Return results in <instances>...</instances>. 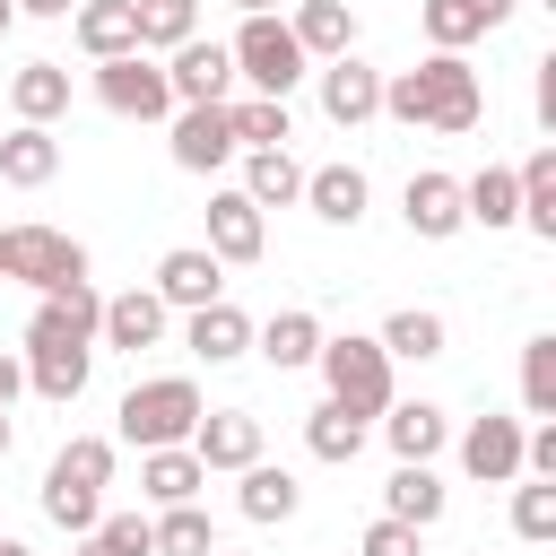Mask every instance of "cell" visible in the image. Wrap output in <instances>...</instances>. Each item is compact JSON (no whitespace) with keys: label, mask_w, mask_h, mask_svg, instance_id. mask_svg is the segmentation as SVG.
Segmentation results:
<instances>
[{"label":"cell","mask_w":556,"mask_h":556,"mask_svg":"<svg viewBox=\"0 0 556 556\" xmlns=\"http://www.w3.org/2000/svg\"><path fill=\"white\" fill-rule=\"evenodd\" d=\"M382 113L408 122V130H443V139H460V130H478L486 87H478V70H469L460 52H426L417 70L382 78Z\"/></svg>","instance_id":"6da1fadb"},{"label":"cell","mask_w":556,"mask_h":556,"mask_svg":"<svg viewBox=\"0 0 556 556\" xmlns=\"http://www.w3.org/2000/svg\"><path fill=\"white\" fill-rule=\"evenodd\" d=\"M104 486H113V443H104V434H70V443L52 452V469H43V513L87 539L96 513H104Z\"/></svg>","instance_id":"7a4b0ae2"},{"label":"cell","mask_w":556,"mask_h":556,"mask_svg":"<svg viewBox=\"0 0 556 556\" xmlns=\"http://www.w3.org/2000/svg\"><path fill=\"white\" fill-rule=\"evenodd\" d=\"M191 426H200V382L191 374H156V382H130L122 391V443L130 452L191 443Z\"/></svg>","instance_id":"3957f363"},{"label":"cell","mask_w":556,"mask_h":556,"mask_svg":"<svg viewBox=\"0 0 556 556\" xmlns=\"http://www.w3.org/2000/svg\"><path fill=\"white\" fill-rule=\"evenodd\" d=\"M226 52H235V78H252V96H295L304 70H313L304 43H295V26H287L278 9H269V17H243Z\"/></svg>","instance_id":"277c9868"},{"label":"cell","mask_w":556,"mask_h":556,"mask_svg":"<svg viewBox=\"0 0 556 556\" xmlns=\"http://www.w3.org/2000/svg\"><path fill=\"white\" fill-rule=\"evenodd\" d=\"M321 382H330V400L339 408H356V417H382L391 408V356H382V339H321Z\"/></svg>","instance_id":"5b68a950"},{"label":"cell","mask_w":556,"mask_h":556,"mask_svg":"<svg viewBox=\"0 0 556 556\" xmlns=\"http://www.w3.org/2000/svg\"><path fill=\"white\" fill-rule=\"evenodd\" d=\"M9 278H26L35 295L78 287V278H87V243L61 235V226H9Z\"/></svg>","instance_id":"8992f818"},{"label":"cell","mask_w":556,"mask_h":556,"mask_svg":"<svg viewBox=\"0 0 556 556\" xmlns=\"http://www.w3.org/2000/svg\"><path fill=\"white\" fill-rule=\"evenodd\" d=\"M96 96H104V113H122V122H165V113H174V87H165V70H156L148 52L96 61Z\"/></svg>","instance_id":"52a82bcc"},{"label":"cell","mask_w":556,"mask_h":556,"mask_svg":"<svg viewBox=\"0 0 556 556\" xmlns=\"http://www.w3.org/2000/svg\"><path fill=\"white\" fill-rule=\"evenodd\" d=\"M96 321H104V295L78 278V287H52L26 321V348H96Z\"/></svg>","instance_id":"ba28073f"},{"label":"cell","mask_w":556,"mask_h":556,"mask_svg":"<svg viewBox=\"0 0 556 556\" xmlns=\"http://www.w3.org/2000/svg\"><path fill=\"white\" fill-rule=\"evenodd\" d=\"M165 87H174V104H226V87H235V52L208 43V35H191V43H174Z\"/></svg>","instance_id":"9c48e42d"},{"label":"cell","mask_w":556,"mask_h":556,"mask_svg":"<svg viewBox=\"0 0 556 556\" xmlns=\"http://www.w3.org/2000/svg\"><path fill=\"white\" fill-rule=\"evenodd\" d=\"M313 78H321V113H330L339 130H356V122H374V113H382V70H374V61L339 52V61H321Z\"/></svg>","instance_id":"30bf717a"},{"label":"cell","mask_w":556,"mask_h":556,"mask_svg":"<svg viewBox=\"0 0 556 556\" xmlns=\"http://www.w3.org/2000/svg\"><path fill=\"white\" fill-rule=\"evenodd\" d=\"M156 295H165V313L217 304V295H226V261H217L208 243H174V252L156 261Z\"/></svg>","instance_id":"8fae6325"},{"label":"cell","mask_w":556,"mask_h":556,"mask_svg":"<svg viewBox=\"0 0 556 556\" xmlns=\"http://www.w3.org/2000/svg\"><path fill=\"white\" fill-rule=\"evenodd\" d=\"M226 156H235L226 104H174V165H182V174H217Z\"/></svg>","instance_id":"7c38bea8"},{"label":"cell","mask_w":556,"mask_h":556,"mask_svg":"<svg viewBox=\"0 0 556 556\" xmlns=\"http://www.w3.org/2000/svg\"><path fill=\"white\" fill-rule=\"evenodd\" d=\"M400 217H408V235H417V243H452V235L469 226V217H460V174H408Z\"/></svg>","instance_id":"4fadbf2b"},{"label":"cell","mask_w":556,"mask_h":556,"mask_svg":"<svg viewBox=\"0 0 556 556\" xmlns=\"http://www.w3.org/2000/svg\"><path fill=\"white\" fill-rule=\"evenodd\" d=\"M191 452H200V469H252L261 460V417L252 408H200Z\"/></svg>","instance_id":"5bb4252c"},{"label":"cell","mask_w":556,"mask_h":556,"mask_svg":"<svg viewBox=\"0 0 556 556\" xmlns=\"http://www.w3.org/2000/svg\"><path fill=\"white\" fill-rule=\"evenodd\" d=\"M460 469L478 478V486H513L521 478V417H478L469 434H460Z\"/></svg>","instance_id":"9a60e30c"},{"label":"cell","mask_w":556,"mask_h":556,"mask_svg":"<svg viewBox=\"0 0 556 556\" xmlns=\"http://www.w3.org/2000/svg\"><path fill=\"white\" fill-rule=\"evenodd\" d=\"M513 17V0H426L417 9V26H426V43L434 52H469L486 26H504Z\"/></svg>","instance_id":"2e32d148"},{"label":"cell","mask_w":556,"mask_h":556,"mask_svg":"<svg viewBox=\"0 0 556 556\" xmlns=\"http://www.w3.org/2000/svg\"><path fill=\"white\" fill-rule=\"evenodd\" d=\"M208 252L217 261H261L269 252V226L243 191H208Z\"/></svg>","instance_id":"e0dca14e"},{"label":"cell","mask_w":556,"mask_h":556,"mask_svg":"<svg viewBox=\"0 0 556 556\" xmlns=\"http://www.w3.org/2000/svg\"><path fill=\"white\" fill-rule=\"evenodd\" d=\"M96 339H104V348H130V356H139V348H156V339H165V295H156V287L104 295V321H96Z\"/></svg>","instance_id":"ac0fdd59"},{"label":"cell","mask_w":556,"mask_h":556,"mask_svg":"<svg viewBox=\"0 0 556 556\" xmlns=\"http://www.w3.org/2000/svg\"><path fill=\"white\" fill-rule=\"evenodd\" d=\"M182 348L200 356V365H235V356H252V321L217 295V304H191V321H182Z\"/></svg>","instance_id":"d6986e66"},{"label":"cell","mask_w":556,"mask_h":556,"mask_svg":"<svg viewBox=\"0 0 556 556\" xmlns=\"http://www.w3.org/2000/svg\"><path fill=\"white\" fill-rule=\"evenodd\" d=\"M52 174H61V139H52V122H17V130L0 139V182L43 191Z\"/></svg>","instance_id":"ffe728a7"},{"label":"cell","mask_w":556,"mask_h":556,"mask_svg":"<svg viewBox=\"0 0 556 556\" xmlns=\"http://www.w3.org/2000/svg\"><path fill=\"white\" fill-rule=\"evenodd\" d=\"M365 200H374L365 165H313V174H304V208H313L321 226H356Z\"/></svg>","instance_id":"44dd1931"},{"label":"cell","mask_w":556,"mask_h":556,"mask_svg":"<svg viewBox=\"0 0 556 556\" xmlns=\"http://www.w3.org/2000/svg\"><path fill=\"white\" fill-rule=\"evenodd\" d=\"M295 43H304V61H339V52H356V9L348 0H295Z\"/></svg>","instance_id":"7402d4cb"},{"label":"cell","mask_w":556,"mask_h":556,"mask_svg":"<svg viewBox=\"0 0 556 556\" xmlns=\"http://www.w3.org/2000/svg\"><path fill=\"white\" fill-rule=\"evenodd\" d=\"M382 513L408 521V530H434V521H443V478H434L426 460H400L391 486H382Z\"/></svg>","instance_id":"603a6c76"},{"label":"cell","mask_w":556,"mask_h":556,"mask_svg":"<svg viewBox=\"0 0 556 556\" xmlns=\"http://www.w3.org/2000/svg\"><path fill=\"white\" fill-rule=\"evenodd\" d=\"M252 208H295L304 200V165L287 156V148H252V165H243V182H235Z\"/></svg>","instance_id":"cb8c5ba5"},{"label":"cell","mask_w":556,"mask_h":556,"mask_svg":"<svg viewBox=\"0 0 556 556\" xmlns=\"http://www.w3.org/2000/svg\"><path fill=\"white\" fill-rule=\"evenodd\" d=\"M513 182H521V217L513 226H530L539 243H556V139L530 148V165H513Z\"/></svg>","instance_id":"d4e9b609"},{"label":"cell","mask_w":556,"mask_h":556,"mask_svg":"<svg viewBox=\"0 0 556 556\" xmlns=\"http://www.w3.org/2000/svg\"><path fill=\"white\" fill-rule=\"evenodd\" d=\"M252 348H261L278 374H287V365H313V356H321V321H313L304 304H287V313H269V321L252 330Z\"/></svg>","instance_id":"484cf974"},{"label":"cell","mask_w":556,"mask_h":556,"mask_svg":"<svg viewBox=\"0 0 556 556\" xmlns=\"http://www.w3.org/2000/svg\"><path fill=\"white\" fill-rule=\"evenodd\" d=\"M382 434H391V452H400V460H434L452 426H443V408H434V400H391V408H382Z\"/></svg>","instance_id":"4316f807"},{"label":"cell","mask_w":556,"mask_h":556,"mask_svg":"<svg viewBox=\"0 0 556 556\" xmlns=\"http://www.w3.org/2000/svg\"><path fill=\"white\" fill-rule=\"evenodd\" d=\"M139 486H148L156 504H191V495L208 486V469H200L191 443H165V452H139Z\"/></svg>","instance_id":"83f0119b"},{"label":"cell","mask_w":556,"mask_h":556,"mask_svg":"<svg viewBox=\"0 0 556 556\" xmlns=\"http://www.w3.org/2000/svg\"><path fill=\"white\" fill-rule=\"evenodd\" d=\"M70 17H78V43H87L96 61H113V52H139V17H130V0H78Z\"/></svg>","instance_id":"f1b7e54d"},{"label":"cell","mask_w":556,"mask_h":556,"mask_svg":"<svg viewBox=\"0 0 556 556\" xmlns=\"http://www.w3.org/2000/svg\"><path fill=\"white\" fill-rule=\"evenodd\" d=\"M9 104H17V122H61L70 113V70L61 61H26L9 78Z\"/></svg>","instance_id":"f546056e"},{"label":"cell","mask_w":556,"mask_h":556,"mask_svg":"<svg viewBox=\"0 0 556 556\" xmlns=\"http://www.w3.org/2000/svg\"><path fill=\"white\" fill-rule=\"evenodd\" d=\"M460 217H469V226H486V235H495V226H513V217H521V182H513V165L469 174V182H460Z\"/></svg>","instance_id":"4dcf8cb0"},{"label":"cell","mask_w":556,"mask_h":556,"mask_svg":"<svg viewBox=\"0 0 556 556\" xmlns=\"http://www.w3.org/2000/svg\"><path fill=\"white\" fill-rule=\"evenodd\" d=\"M87 365H96V348H26V391H43V400H78L87 391Z\"/></svg>","instance_id":"1f68e13d"},{"label":"cell","mask_w":556,"mask_h":556,"mask_svg":"<svg viewBox=\"0 0 556 556\" xmlns=\"http://www.w3.org/2000/svg\"><path fill=\"white\" fill-rule=\"evenodd\" d=\"M304 452H313V460H330V469H348V460L365 452V417H356V408H339V400H321V408L304 417Z\"/></svg>","instance_id":"d6a6232c"},{"label":"cell","mask_w":556,"mask_h":556,"mask_svg":"<svg viewBox=\"0 0 556 556\" xmlns=\"http://www.w3.org/2000/svg\"><path fill=\"white\" fill-rule=\"evenodd\" d=\"M243 486H235V504H243V521H295V504H304V486L287 478V469H269V460H252V469H235Z\"/></svg>","instance_id":"836d02e7"},{"label":"cell","mask_w":556,"mask_h":556,"mask_svg":"<svg viewBox=\"0 0 556 556\" xmlns=\"http://www.w3.org/2000/svg\"><path fill=\"white\" fill-rule=\"evenodd\" d=\"M226 122H235V148H287L295 139L287 96H226Z\"/></svg>","instance_id":"e575fe53"},{"label":"cell","mask_w":556,"mask_h":556,"mask_svg":"<svg viewBox=\"0 0 556 556\" xmlns=\"http://www.w3.org/2000/svg\"><path fill=\"white\" fill-rule=\"evenodd\" d=\"M443 313H426V304H400L391 321H382V356H408V365H426V356H443Z\"/></svg>","instance_id":"d590c367"},{"label":"cell","mask_w":556,"mask_h":556,"mask_svg":"<svg viewBox=\"0 0 556 556\" xmlns=\"http://www.w3.org/2000/svg\"><path fill=\"white\" fill-rule=\"evenodd\" d=\"M130 17H139V52H174L200 35V0H130Z\"/></svg>","instance_id":"8d00e7d4"},{"label":"cell","mask_w":556,"mask_h":556,"mask_svg":"<svg viewBox=\"0 0 556 556\" xmlns=\"http://www.w3.org/2000/svg\"><path fill=\"white\" fill-rule=\"evenodd\" d=\"M148 539H156V556H208V547H217V530H208L200 504H156Z\"/></svg>","instance_id":"74e56055"},{"label":"cell","mask_w":556,"mask_h":556,"mask_svg":"<svg viewBox=\"0 0 556 556\" xmlns=\"http://www.w3.org/2000/svg\"><path fill=\"white\" fill-rule=\"evenodd\" d=\"M521 408L530 417H556V330H539L521 348Z\"/></svg>","instance_id":"f35d334b"},{"label":"cell","mask_w":556,"mask_h":556,"mask_svg":"<svg viewBox=\"0 0 556 556\" xmlns=\"http://www.w3.org/2000/svg\"><path fill=\"white\" fill-rule=\"evenodd\" d=\"M513 530H521L530 547L556 539V478H513Z\"/></svg>","instance_id":"ab89813d"},{"label":"cell","mask_w":556,"mask_h":556,"mask_svg":"<svg viewBox=\"0 0 556 556\" xmlns=\"http://www.w3.org/2000/svg\"><path fill=\"white\" fill-rule=\"evenodd\" d=\"M96 539H104L113 556H156V539H148V513H96Z\"/></svg>","instance_id":"60d3db41"},{"label":"cell","mask_w":556,"mask_h":556,"mask_svg":"<svg viewBox=\"0 0 556 556\" xmlns=\"http://www.w3.org/2000/svg\"><path fill=\"white\" fill-rule=\"evenodd\" d=\"M417 539H426V530H408V521H391V513H382V521L356 539V556H426Z\"/></svg>","instance_id":"b9f144b4"},{"label":"cell","mask_w":556,"mask_h":556,"mask_svg":"<svg viewBox=\"0 0 556 556\" xmlns=\"http://www.w3.org/2000/svg\"><path fill=\"white\" fill-rule=\"evenodd\" d=\"M17 391H26V356L0 348V408H17Z\"/></svg>","instance_id":"7bdbcfd3"},{"label":"cell","mask_w":556,"mask_h":556,"mask_svg":"<svg viewBox=\"0 0 556 556\" xmlns=\"http://www.w3.org/2000/svg\"><path fill=\"white\" fill-rule=\"evenodd\" d=\"M539 122H547V130H556V52H547V61H539Z\"/></svg>","instance_id":"ee69618b"},{"label":"cell","mask_w":556,"mask_h":556,"mask_svg":"<svg viewBox=\"0 0 556 556\" xmlns=\"http://www.w3.org/2000/svg\"><path fill=\"white\" fill-rule=\"evenodd\" d=\"M9 9H17V17H70L78 0H9Z\"/></svg>","instance_id":"f6af8a7d"},{"label":"cell","mask_w":556,"mask_h":556,"mask_svg":"<svg viewBox=\"0 0 556 556\" xmlns=\"http://www.w3.org/2000/svg\"><path fill=\"white\" fill-rule=\"evenodd\" d=\"M235 9H243V17H269V9H287V0H235Z\"/></svg>","instance_id":"bcb514c9"},{"label":"cell","mask_w":556,"mask_h":556,"mask_svg":"<svg viewBox=\"0 0 556 556\" xmlns=\"http://www.w3.org/2000/svg\"><path fill=\"white\" fill-rule=\"evenodd\" d=\"M78 556H113V547H104V539H96V530H87V539H78Z\"/></svg>","instance_id":"7dc6e473"},{"label":"cell","mask_w":556,"mask_h":556,"mask_svg":"<svg viewBox=\"0 0 556 556\" xmlns=\"http://www.w3.org/2000/svg\"><path fill=\"white\" fill-rule=\"evenodd\" d=\"M9 443H17V426H9V408H0V460H9Z\"/></svg>","instance_id":"c3c4849f"},{"label":"cell","mask_w":556,"mask_h":556,"mask_svg":"<svg viewBox=\"0 0 556 556\" xmlns=\"http://www.w3.org/2000/svg\"><path fill=\"white\" fill-rule=\"evenodd\" d=\"M0 278H9V226H0Z\"/></svg>","instance_id":"681fc988"},{"label":"cell","mask_w":556,"mask_h":556,"mask_svg":"<svg viewBox=\"0 0 556 556\" xmlns=\"http://www.w3.org/2000/svg\"><path fill=\"white\" fill-rule=\"evenodd\" d=\"M9 26H17V9H9V0H0V35H9Z\"/></svg>","instance_id":"f907efd6"},{"label":"cell","mask_w":556,"mask_h":556,"mask_svg":"<svg viewBox=\"0 0 556 556\" xmlns=\"http://www.w3.org/2000/svg\"><path fill=\"white\" fill-rule=\"evenodd\" d=\"M0 556H26V547H17V539H0Z\"/></svg>","instance_id":"816d5d0a"},{"label":"cell","mask_w":556,"mask_h":556,"mask_svg":"<svg viewBox=\"0 0 556 556\" xmlns=\"http://www.w3.org/2000/svg\"><path fill=\"white\" fill-rule=\"evenodd\" d=\"M208 556H226V547H208Z\"/></svg>","instance_id":"f5cc1de1"},{"label":"cell","mask_w":556,"mask_h":556,"mask_svg":"<svg viewBox=\"0 0 556 556\" xmlns=\"http://www.w3.org/2000/svg\"><path fill=\"white\" fill-rule=\"evenodd\" d=\"M0 539H9V530H0Z\"/></svg>","instance_id":"db71d44e"}]
</instances>
